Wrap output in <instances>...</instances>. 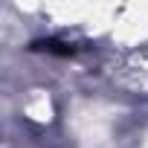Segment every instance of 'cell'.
Instances as JSON below:
<instances>
[{
	"label": "cell",
	"instance_id": "1",
	"mask_svg": "<svg viewBox=\"0 0 148 148\" xmlns=\"http://www.w3.org/2000/svg\"><path fill=\"white\" fill-rule=\"evenodd\" d=\"M35 49H47V52H61V55H70V52H73V47H67V44H61V41H55V38L38 41V44H35Z\"/></svg>",
	"mask_w": 148,
	"mask_h": 148
}]
</instances>
